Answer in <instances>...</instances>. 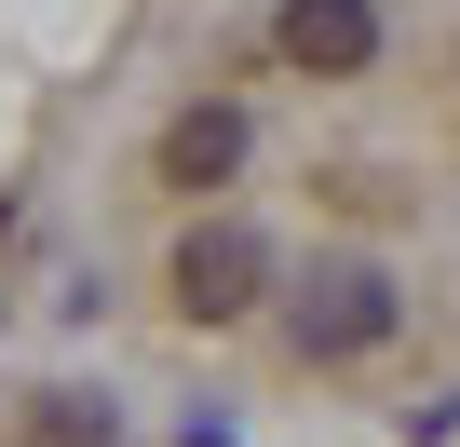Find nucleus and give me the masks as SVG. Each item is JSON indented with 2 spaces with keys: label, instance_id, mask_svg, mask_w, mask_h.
<instances>
[{
  "label": "nucleus",
  "instance_id": "1",
  "mask_svg": "<svg viewBox=\"0 0 460 447\" xmlns=\"http://www.w3.org/2000/svg\"><path fill=\"white\" fill-rule=\"evenodd\" d=\"M163 285H176V312H190V326H244V312L271 299V245L244 231V217H203V231L176 245V272H163Z\"/></svg>",
  "mask_w": 460,
  "mask_h": 447
},
{
  "label": "nucleus",
  "instance_id": "2",
  "mask_svg": "<svg viewBox=\"0 0 460 447\" xmlns=\"http://www.w3.org/2000/svg\"><path fill=\"white\" fill-rule=\"evenodd\" d=\"M379 339H393V285H379L366 258H339V272L298 285V366H352V353H379Z\"/></svg>",
  "mask_w": 460,
  "mask_h": 447
},
{
  "label": "nucleus",
  "instance_id": "3",
  "mask_svg": "<svg viewBox=\"0 0 460 447\" xmlns=\"http://www.w3.org/2000/svg\"><path fill=\"white\" fill-rule=\"evenodd\" d=\"M271 41H285V68H312V82L379 68V14H366V0H285V14H271Z\"/></svg>",
  "mask_w": 460,
  "mask_h": 447
},
{
  "label": "nucleus",
  "instance_id": "4",
  "mask_svg": "<svg viewBox=\"0 0 460 447\" xmlns=\"http://www.w3.org/2000/svg\"><path fill=\"white\" fill-rule=\"evenodd\" d=\"M230 163H244V109H230V95H203V109L163 122V176H176V190H217Z\"/></svg>",
  "mask_w": 460,
  "mask_h": 447
},
{
  "label": "nucleus",
  "instance_id": "5",
  "mask_svg": "<svg viewBox=\"0 0 460 447\" xmlns=\"http://www.w3.org/2000/svg\"><path fill=\"white\" fill-rule=\"evenodd\" d=\"M28 434H41V447H122V420H109L95 393H41V407H28Z\"/></svg>",
  "mask_w": 460,
  "mask_h": 447
}]
</instances>
